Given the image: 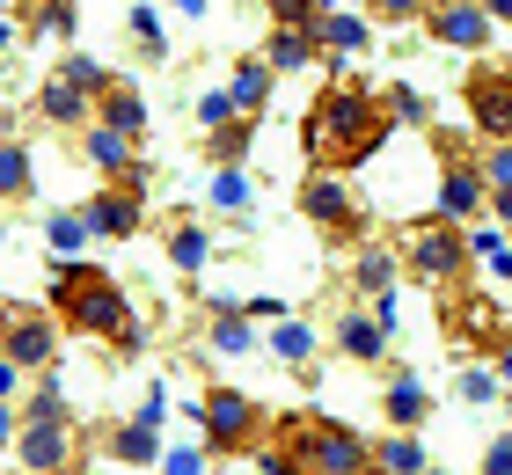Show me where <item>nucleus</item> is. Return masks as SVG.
Returning <instances> with one entry per match:
<instances>
[{
    "label": "nucleus",
    "instance_id": "f257e3e1",
    "mask_svg": "<svg viewBox=\"0 0 512 475\" xmlns=\"http://www.w3.org/2000/svg\"><path fill=\"white\" fill-rule=\"evenodd\" d=\"M388 132H395V117H388L381 95L337 81V88L315 95L308 125H300V154L315 161V176H337V169H359V161H374V154L388 147Z\"/></svg>",
    "mask_w": 512,
    "mask_h": 475
},
{
    "label": "nucleus",
    "instance_id": "ea45409f",
    "mask_svg": "<svg viewBox=\"0 0 512 475\" xmlns=\"http://www.w3.org/2000/svg\"><path fill=\"white\" fill-rule=\"evenodd\" d=\"M491 475H512V439H498V446H491Z\"/></svg>",
    "mask_w": 512,
    "mask_h": 475
},
{
    "label": "nucleus",
    "instance_id": "79ce46f5",
    "mask_svg": "<svg viewBox=\"0 0 512 475\" xmlns=\"http://www.w3.org/2000/svg\"><path fill=\"white\" fill-rule=\"evenodd\" d=\"M8 432H15V417H8V402H0V446H8Z\"/></svg>",
    "mask_w": 512,
    "mask_h": 475
},
{
    "label": "nucleus",
    "instance_id": "c03bdc74",
    "mask_svg": "<svg viewBox=\"0 0 512 475\" xmlns=\"http://www.w3.org/2000/svg\"><path fill=\"white\" fill-rule=\"evenodd\" d=\"M8 44H15V22H0V52H8Z\"/></svg>",
    "mask_w": 512,
    "mask_h": 475
},
{
    "label": "nucleus",
    "instance_id": "4be33fe9",
    "mask_svg": "<svg viewBox=\"0 0 512 475\" xmlns=\"http://www.w3.org/2000/svg\"><path fill=\"white\" fill-rule=\"evenodd\" d=\"M315 37H322V52H366V22H359V15H344V8H337V15H322V22H315Z\"/></svg>",
    "mask_w": 512,
    "mask_h": 475
},
{
    "label": "nucleus",
    "instance_id": "de8ad7c7",
    "mask_svg": "<svg viewBox=\"0 0 512 475\" xmlns=\"http://www.w3.org/2000/svg\"><path fill=\"white\" fill-rule=\"evenodd\" d=\"M425 475H439V468H425Z\"/></svg>",
    "mask_w": 512,
    "mask_h": 475
},
{
    "label": "nucleus",
    "instance_id": "a878e982",
    "mask_svg": "<svg viewBox=\"0 0 512 475\" xmlns=\"http://www.w3.org/2000/svg\"><path fill=\"white\" fill-rule=\"evenodd\" d=\"M388 278H395V256L388 249H359V271H352L359 293H388Z\"/></svg>",
    "mask_w": 512,
    "mask_h": 475
},
{
    "label": "nucleus",
    "instance_id": "2eb2a0df",
    "mask_svg": "<svg viewBox=\"0 0 512 475\" xmlns=\"http://www.w3.org/2000/svg\"><path fill=\"white\" fill-rule=\"evenodd\" d=\"M337 351H344V359H359V366H374L381 351H388V329H381V322H366L359 307H352V315L337 322Z\"/></svg>",
    "mask_w": 512,
    "mask_h": 475
},
{
    "label": "nucleus",
    "instance_id": "a211bd4d",
    "mask_svg": "<svg viewBox=\"0 0 512 475\" xmlns=\"http://www.w3.org/2000/svg\"><path fill=\"white\" fill-rule=\"evenodd\" d=\"M388 417H395V432H417V424L432 417V395L417 388L410 373H395V380H388Z\"/></svg>",
    "mask_w": 512,
    "mask_h": 475
},
{
    "label": "nucleus",
    "instance_id": "473e14b6",
    "mask_svg": "<svg viewBox=\"0 0 512 475\" xmlns=\"http://www.w3.org/2000/svg\"><path fill=\"white\" fill-rule=\"evenodd\" d=\"M213 205L242 212V205H249V176H242V169H220V176H213Z\"/></svg>",
    "mask_w": 512,
    "mask_h": 475
},
{
    "label": "nucleus",
    "instance_id": "aec40b11",
    "mask_svg": "<svg viewBox=\"0 0 512 475\" xmlns=\"http://www.w3.org/2000/svg\"><path fill=\"white\" fill-rule=\"evenodd\" d=\"M37 103H44V117H52V125H88V95H81L74 81H66V74H52V81H44V95H37Z\"/></svg>",
    "mask_w": 512,
    "mask_h": 475
},
{
    "label": "nucleus",
    "instance_id": "6ab92c4d",
    "mask_svg": "<svg viewBox=\"0 0 512 475\" xmlns=\"http://www.w3.org/2000/svg\"><path fill=\"white\" fill-rule=\"evenodd\" d=\"M227 95H235L242 117H256V110L271 103V59H242V66H235V88H227Z\"/></svg>",
    "mask_w": 512,
    "mask_h": 475
},
{
    "label": "nucleus",
    "instance_id": "c85d7f7f",
    "mask_svg": "<svg viewBox=\"0 0 512 475\" xmlns=\"http://www.w3.org/2000/svg\"><path fill=\"white\" fill-rule=\"evenodd\" d=\"M59 74H66V81H74L81 95H103V88H110V74H103V59H88V52H74V59H66V66H59Z\"/></svg>",
    "mask_w": 512,
    "mask_h": 475
},
{
    "label": "nucleus",
    "instance_id": "e433bc0d",
    "mask_svg": "<svg viewBox=\"0 0 512 475\" xmlns=\"http://www.w3.org/2000/svg\"><path fill=\"white\" fill-rule=\"evenodd\" d=\"M366 8H381L388 22H410V15H425V8H432V0H366Z\"/></svg>",
    "mask_w": 512,
    "mask_h": 475
},
{
    "label": "nucleus",
    "instance_id": "dca6fc26",
    "mask_svg": "<svg viewBox=\"0 0 512 475\" xmlns=\"http://www.w3.org/2000/svg\"><path fill=\"white\" fill-rule=\"evenodd\" d=\"M315 52H322V37L315 30H271V74H300V66H315Z\"/></svg>",
    "mask_w": 512,
    "mask_h": 475
},
{
    "label": "nucleus",
    "instance_id": "393cba45",
    "mask_svg": "<svg viewBox=\"0 0 512 475\" xmlns=\"http://www.w3.org/2000/svg\"><path fill=\"white\" fill-rule=\"evenodd\" d=\"M271 351H278L286 366H308V359H315V329H308V322H278Z\"/></svg>",
    "mask_w": 512,
    "mask_h": 475
},
{
    "label": "nucleus",
    "instance_id": "37998d69",
    "mask_svg": "<svg viewBox=\"0 0 512 475\" xmlns=\"http://www.w3.org/2000/svg\"><path fill=\"white\" fill-rule=\"evenodd\" d=\"M483 8H491V15H505V22H512V0H483Z\"/></svg>",
    "mask_w": 512,
    "mask_h": 475
},
{
    "label": "nucleus",
    "instance_id": "4468645a",
    "mask_svg": "<svg viewBox=\"0 0 512 475\" xmlns=\"http://www.w3.org/2000/svg\"><path fill=\"white\" fill-rule=\"evenodd\" d=\"M118 454H125V461H161V388L147 395V410L118 432Z\"/></svg>",
    "mask_w": 512,
    "mask_h": 475
},
{
    "label": "nucleus",
    "instance_id": "58836bf2",
    "mask_svg": "<svg viewBox=\"0 0 512 475\" xmlns=\"http://www.w3.org/2000/svg\"><path fill=\"white\" fill-rule=\"evenodd\" d=\"M483 176H491V190H512V147H498V154H491V169H483Z\"/></svg>",
    "mask_w": 512,
    "mask_h": 475
},
{
    "label": "nucleus",
    "instance_id": "f03ea898",
    "mask_svg": "<svg viewBox=\"0 0 512 475\" xmlns=\"http://www.w3.org/2000/svg\"><path fill=\"white\" fill-rule=\"evenodd\" d=\"M52 315H59L66 329H88V337L118 344V351H139V344H147V329H139V315L125 307L118 278L96 271V264H59V271H52Z\"/></svg>",
    "mask_w": 512,
    "mask_h": 475
},
{
    "label": "nucleus",
    "instance_id": "bb28decb",
    "mask_svg": "<svg viewBox=\"0 0 512 475\" xmlns=\"http://www.w3.org/2000/svg\"><path fill=\"white\" fill-rule=\"evenodd\" d=\"M30 30H44V37H74V8H66V0H30Z\"/></svg>",
    "mask_w": 512,
    "mask_h": 475
},
{
    "label": "nucleus",
    "instance_id": "423d86ee",
    "mask_svg": "<svg viewBox=\"0 0 512 475\" xmlns=\"http://www.w3.org/2000/svg\"><path fill=\"white\" fill-rule=\"evenodd\" d=\"M0 359L8 366H52L59 359V329L37 307H0Z\"/></svg>",
    "mask_w": 512,
    "mask_h": 475
},
{
    "label": "nucleus",
    "instance_id": "0eeeda50",
    "mask_svg": "<svg viewBox=\"0 0 512 475\" xmlns=\"http://www.w3.org/2000/svg\"><path fill=\"white\" fill-rule=\"evenodd\" d=\"M300 212H308L315 227H330L337 242H359V234H366V212H359V198L337 176H308V183H300Z\"/></svg>",
    "mask_w": 512,
    "mask_h": 475
},
{
    "label": "nucleus",
    "instance_id": "c9c22d12",
    "mask_svg": "<svg viewBox=\"0 0 512 475\" xmlns=\"http://www.w3.org/2000/svg\"><path fill=\"white\" fill-rule=\"evenodd\" d=\"M125 22H132V37H139V44H147V52L161 59V22H154V8H132Z\"/></svg>",
    "mask_w": 512,
    "mask_h": 475
},
{
    "label": "nucleus",
    "instance_id": "f3484780",
    "mask_svg": "<svg viewBox=\"0 0 512 475\" xmlns=\"http://www.w3.org/2000/svg\"><path fill=\"white\" fill-rule=\"evenodd\" d=\"M103 125H110V132H125V139L147 132V103H139V88H125V81H110V88H103Z\"/></svg>",
    "mask_w": 512,
    "mask_h": 475
},
{
    "label": "nucleus",
    "instance_id": "f8f14e48",
    "mask_svg": "<svg viewBox=\"0 0 512 475\" xmlns=\"http://www.w3.org/2000/svg\"><path fill=\"white\" fill-rule=\"evenodd\" d=\"M483 190H491V176H476L469 161H447V176H439V212H447V220H469L483 205Z\"/></svg>",
    "mask_w": 512,
    "mask_h": 475
},
{
    "label": "nucleus",
    "instance_id": "a19ab883",
    "mask_svg": "<svg viewBox=\"0 0 512 475\" xmlns=\"http://www.w3.org/2000/svg\"><path fill=\"white\" fill-rule=\"evenodd\" d=\"M491 205H498V220L512 227V190H491Z\"/></svg>",
    "mask_w": 512,
    "mask_h": 475
},
{
    "label": "nucleus",
    "instance_id": "c756f323",
    "mask_svg": "<svg viewBox=\"0 0 512 475\" xmlns=\"http://www.w3.org/2000/svg\"><path fill=\"white\" fill-rule=\"evenodd\" d=\"M22 190H30V154L0 147V198H22Z\"/></svg>",
    "mask_w": 512,
    "mask_h": 475
},
{
    "label": "nucleus",
    "instance_id": "b1692460",
    "mask_svg": "<svg viewBox=\"0 0 512 475\" xmlns=\"http://www.w3.org/2000/svg\"><path fill=\"white\" fill-rule=\"evenodd\" d=\"M213 351H220V359H249V322L235 315V307H213Z\"/></svg>",
    "mask_w": 512,
    "mask_h": 475
},
{
    "label": "nucleus",
    "instance_id": "2f4dec72",
    "mask_svg": "<svg viewBox=\"0 0 512 475\" xmlns=\"http://www.w3.org/2000/svg\"><path fill=\"white\" fill-rule=\"evenodd\" d=\"M242 147H249V117H242V125H220V132H213V161H220V169H235Z\"/></svg>",
    "mask_w": 512,
    "mask_h": 475
},
{
    "label": "nucleus",
    "instance_id": "49530a36",
    "mask_svg": "<svg viewBox=\"0 0 512 475\" xmlns=\"http://www.w3.org/2000/svg\"><path fill=\"white\" fill-rule=\"evenodd\" d=\"M498 373H505V388H512V359H505V366H498Z\"/></svg>",
    "mask_w": 512,
    "mask_h": 475
},
{
    "label": "nucleus",
    "instance_id": "9b49d317",
    "mask_svg": "<svg viewBox=\"0 0 512 475\" xmlns=\"http://www.w3.org/2000/svg\"><path fill=\"white\" fill-rule=\"evenodd\" d=\"M22 461L37 475H52L74 461V424H22Z\"/></svg>",
    "mask_w": 512,
    "mask_h": 475
},
{
    "label": "nucleus",
    "instance_id": "39448f33",
    "mask_svg": "<svg viewBox=\"0 0 512 475\" xmlns=\"http://www.w3.org/2000/svg\"><path fill=\"white\" fill-rule=\"evenodd\" d=\"M198 417H205V439H213V454H242V446L264 439V410L242 395V388H213L198 402Z\"/></svg>",
    "mask_w": 512,
    "mask_h": 475
},
{
    "label": "nucleus",
    "instance_id": "cd10ccee",
    "mask_svg": "<svg viewBox=\"0 0 512 475\" xmlns=\"http://www.w3.org/2000/svg\"><path fill=\"white\" fill-rule=\"evenodd\" d=\"M169 264H176V271H205V234H198V227H176V234H169Z\"/></svg>",
    "mask_w": 512,
    "mask_h": 475
},
{
    "label": "nucleus",
    "instance_id": "f704fd0d",
    "mask_svg": "<svg viewBox=\"0 0 512 475\" xmlns=\"http://www.w3.org/2000/svg\"><path fill=\"white\" fill-rule=\"evenodd\" d=\"M161 475H205V454L198 446H169V454H161Z\"/></svg>",
    "mask_w": 512,
    "mask_h": 475
},
{
    "label": "nucleus",
    "instance_id": "5701e85b",
    "mask_svg": "<svg viewBox=\"0 0 512 475\" xmlns=\"http://www.w3.org/2000/svg\"><path fill=\"white\" fill-rule=\"evenodd\" d=\"M88 234H96V227H88V212H52V220H44V242H52L59 256H74Z\"/></svg>",
    "mask_w": 512,
    "mask_h": 475
},
{
    "label": "nucleus",
    "instance_id": "20e7f679",
    "mask_svg": "<svg viewBox=\"0 0 512 475\" xmlns=\"http://www.w3.org/2000/svg\"><path fill=\"white\" fill-rule=\"evenodd\" d=\"M469 234H454L447 220H417L410 234H403V264L417 271V278H425V285H447L461 264H469Z\"/></svg>",
    "mask_w": 512,
    "mask_h": 475
},
{
    "label": "nucleus",
    "instance_id": "a18cd8bd",
    "mask_svg": "<svg viewBox=\"0 0 512 475\" xmlns=\"http://www.w3.org/2000/svg\"><path fill=\"white\" fill-rule=\"evenodd\" d=\"M176 8H183V15H198V8H205V0H176Z\"/></svg>",
    "mask_w": 512,
    "mask_h": 475
},
{
    "label": "nucleus",
    "instance_id": "7ed1b4c3",
    "mask_svg": "<svg viewBox=\"0 0 512 475\" xmlns=\"http://www.w3.org/2000/svg\"><path fill=\"white\" fill-rule=\"evenodd\" d=\"M264 446H271L278 461H286V475H359V468H374V446H366L352 424L315 417V410L278 417Z\"/></svg>",
    "mask_w": 512,
    "mask_h": 475
},
{
    "label": "nucleus",
    "instance_id": "1a4fd4ad",
    "mask_svg": "<svg viewBox=\"0 0 512 475\" xmlns=\"http://www.w3.org/2000/svg\"><path fill=\"white\" fill-rule=\"evenodd\" d=\"M139 220H147V183H103V190H96V205H88V227L110 234V242L139 234Z\"/></svg>",
    "mask_w": 512,
    "mask_h": 475
},
{
    "label": "nucleus",
    "instance_id": "7c9ffc66",
    "mask_svg": "<svg viewBox=\"0 0 512 475\" xmlns=\"http://www.w3.org/2000/svg\"><path fill=\"white\" fill-rule=\"evenodd\" d=\"M388 117H395V125H432V103L417 88H395L388 95Z\"/></svg>",
    "mask_w": 512,
    "mask_h": 475
},
{
    "label": "nucleus",
    "instance_id": "6e6552de",
    "mask_svg": "<svg viewBox=\"0 0 512 475\" xmlns=\"http://www.w3.org/2000/svg\"><path fill=\"white\" fill-rule=\"evenodd\" d=\"M469 117L483 139H498V147H512V74H498V66H476L469 74Z\"/></svg>",
    "mask_w": 512,
    "mask_h": 475
},
{
    "label": "nucleus",
    "instance_id": "ddd939ff",
    "mask_svg": "<svg viewBox=\"0 0 512 475\" xmlns=\"http://www.w3.org/2000/svg\"><path fill=\"white\" fill-rule=\"evenodd\" d=\"M88 161H96V169H110L118 183H147V169L132 161V139H125V132H110V125L88 132Z\"/></svg>",
    "mask_w": 512,
    "mask_h": 475
},
{
    "label": "nucleus",
    "instance_id": "4c0bfd02",
    "mask_svg": "<svg viewBox=\"0 0 512 475\" xmlns=\"http://www.w3.org/2000/svg\"><path fill=\"white\" fill-rule=\"evenodd\" d=\"M491 388H498L491 373H461V402H491Z\"/></svg>",
    "mask_w": 512,
    "mask_h": 475
},
{
    "label": "nucleus",
    "instance_id": "412c9836",
    "mask_svg": "<svg viewBox=\"0 0 512 475\" xmlns=\"http://www.w3.org/2000/svg\"><path fill=\"white\" fill-rule=\"evenodd\" d=\"M374 468L381 475H425V446H417L410 432H395V439L374 446Z\"/></svg>",
    "mask_w": 512,
    "mask_h": 475
},
{
    "label": "nucleus",
    "instance_id": "72a5a7b5",
    "mask_svg": "<svg viewBox=\"0 0 512 475\" xmlns=\"http://www.w3.org/2000/svg\"><path fill=\"white\" fill-rule=\"evenodd\" d=\"M30 424H66V395L52 388V380L37 388V402H30Z\"/></svg>",
    "mask_w": 512,
    "mask_h": 475
},
{
    "label": "nucleus",
    "instance_id": "9d476101",
    "mask_svg": "<svg viewBox=\"0 0 512 475\" xmlns=\"http://www.w3.org/2000/svg\"><path fill=\"white\" fill-rule=\"evenodd\" d=\"M425 22H432L439 44H454V52H483V44H491V15H483L476 0H432Z\"/></svg>",
    "mask_w": 512,
    "mask_h": 475
}]
</instances>
